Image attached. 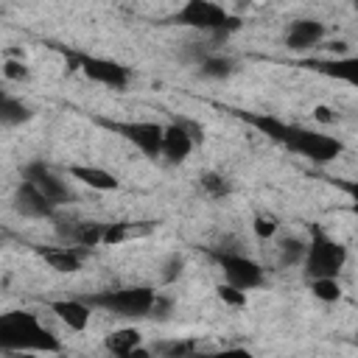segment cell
I'll list each match as a JSON object with an SVG mask.
<instances>
[{"instance_id": "1", "label": "cell", "mask_w": 358, "mask_h": 358, "mask_svg": "<svg viewBox=\"0 0 358 358\" xmlns=\"http://www.w3.org/2000/svg\"><path fill=\"white\" fill-rule=\"evenodd\" d=\"M238 115L249 126L260 129L268 140L285 145L288 151H294V154H299L316 165H327L344 154V143L333 134H322V131H313V129H305L296 123H285V120L271 117V115H249V112H238Z\"/></svg>"}, {"instance_id": "2", "label": "cell", "mask_w": 358, "mask_h": 358, "mask_svg": "<svg viewBox=\"0 0 358 358\" xmlns=\"http://www.w3.org/2000/svg\"><path fill=\"white\" fill-rule=\"evenodd\" d=\"M0 347L6 352H59L62 341L28 310H8L0 316Z\"/></svg>"}, {"instance_id": "3", "label": "cell", "mask_w": 358, "mask_h": 358, "mask_svg": "<svg viewBox=\"0 0 358 358\" xmlns=\"http://www.w3.org/2000/svg\"><path fill=\"white\" fill-rule=\"evenodd\" d=\"M159 294L148 285H129V288H109L87 296L84 302L92 308H103L106 313L123 316V319H143L154 313Z\"/></svg>"}, {"instance_id": "4", "label": "cell", "mask_w": 358, "mask_h": 358, "mask_svg": "<svg viewBox=\"0 0 358 358\" xmlns=\"http://www.w3.org/2000/svg\"><path fill=\"white\" fill-rule=\"evenodd\" d=\"M344 263H347L344 243H338L336 238H330L322 229H313V238H310L305 260H302L305 277L308 280H336L338 271L344 268Z\"/></svg>"}, {"instance_id": "5", "label": "cell", "mask_w": 358, "mask_h": 358, "mask_svg": "<svg viewBox=\"0 0 358 358\" xmlns=\"http://www.w3.org/2000/svg\"><path fill=\"white\" fill-rule=\"evenodd\" d=\"M173 22L213 34V36H227L229 31H235L241 25V20L235 14H229L224 6H215L210 0H187L176 14Z\"/></svg>"}, {"instance_id": "6", "label": "cell", "mask_w": 358, "mask_h": 358, "mask_svg": "<svg viewBox=\"0 0 358 358\" xmlns=\"http://www.w3.org/2000/svg\"><path fill=\"white\" fill-rule=\"evenodd\" d=\"M101 126H106L109 131L120 134L123 140H129L137 151H143L145 157L157 159L162 157V140H165V126L159 123H151V120H129V123H120V120H98Z\"/></svg>"}, {"instance_id": "7", "label": "cell", "mask_w": 358, "mask_h": 358, "mask_svg": "<svg viewBox=\"0 0 358 358\" xmlns=\"http://www.w3.org/2000/svg\"><path fill=\"white\" fill-rule=\"evenodd\" d=\"M210 255L221 266V271L227 277V285H232L238 291H252V288L263 285V268L252 257H246L241 252H232V249H213Z\"/></svg>"}, {"instance_id": "8", "label": "cell", "mask_w": 358, "mask_h": 358, "mask_svg": "<svg viewBox=\"0 0 358 358\" xmlns=\"http://www.w3.org/2000/svg\"><path fill=\"white\" fill-rule=\"evenodd\" d=\"M76 67H81V73L90 78V81H98L103 87H112V90H126L129 81H131V73L129 67H123L120 62H112V59H103V56H73Z\"/></svg>"}, {"instance_id": "9", "label": "cell", "mask_w": 358, "mask_h": 358, "mask_svg": "<svg viewBox=\"0 0 358 358\" xmlns=\"http://www.w3.org/2000/svg\"><path fill=\"white\" fill-rule=\"evenodd\" d=\"M22 182H28L31 187H36L53 207H62V204H70L73 201V190L67 187V182L59 179L45 162H28L22 168Z\"/></svg>"}, {"instance_id": "10", "label": "cell", "mask_w": 358, "mask_h": 358, "mask_svg": "<svg viewBox=\"0 0 358 358\" xmlns=\"http://www.w3.org/2000/svg\"><path fill=\"white\" fill-rule=\"evenodd\" d=\"M196 140H201L199 129L187 120H176L171 126H165V140H162V157L168 162H185L196 145Z\"/></svg>"}, {"instance_id": "11", "label": "cell", "mask_w": 358, "mask_h": 358, "mask_svg": "<svg viewBox=\"0 0 358 358\" xmlns=\"http://www.w3.org/2000/svg\"><path fill=\"white\" fill-rule=\"evenodd\" d=\"M56 232L67 241V246H81V249H92L98 243H103V232L106 224L98 221H81V218H56Z\"/></svg>"}, {"instance_id": "12", "label": "cell", "mask_w": 358, "mask_h": 358, "mask_svg": "<svg viewBox=\"0 0 358 358\" xmlns=\"http://www.w3.org/2000/svg\"><path fill=\"white\" fill-rule=\"evenodd\" d=\"M302 67L313 70V73H322L327 78H336V81H344L350 87L358 90V56H338V59H310L305 62Z\"/></svg>"}, {"instance_id": "13", "label": "cell", "mask_w": 358, "mask_h": 358, "mask_svg": "<svg viewBox=\"0 0 358 358\" xmlns=\"http://www.w3.org/2000/svg\"><path fill=\"white\" fill-rule=\"evenodd\" d=\"M324 36V22L322 20H313V17H302V20H294L285 31V48L288 50H308L313 45H319Z\"/></svg>"}, {"instance_id": "14", "label": "cell", "mask_w": 358, "mask_h": 358, "mask_svg": "<svg viewBox=\"0 0 358 358\" xmlns=\"http://www.w3.org/2000/svg\"><path fill=\"white\" fill-rule=\"evenodd\" d=\"M34 252L53 271H62V274L78 271L81 263H84V255H87V249H81V246H34Z\"/></svg>"}, {"instance_id": "15", "label": "cell", "mask_w": 358, "mask_h": 358, "mask_svg": "<svg viewBox=\"0 0 358 358\" xmlns=\"http://www.w3.org/2000/svg\"><path fill=\"white\" fill-rule=\"evenodd\" d=\"M14 210L20 215H25V218H53L56 215V207L36 187H31L28 182H22L17 187V193H14Z\"/></svg>"}, {"instance_id": "16", "label": "cell", "mask_w": 358, "mask_h": 358, "mask_svg": "<svg viewBox=\"0 0 358 358\" xmlns=\"http://www.w3.org/2000/svg\"><path fill=\"white\" fill-rule=\"evenodd\" d=\"M48 308L70 327V330H84L90 324V308L84 299H53L48 302Z\"/></svg>"}, {"instance_id": "17", "label": "cell", "mask_w": 358, "mask_h": 358, "mask_svg": "<svg viewBox=\"0 0 358 358\" xmlns=\"http://www.w3.org/2000/svg\"><path fill=\"white\" fill-rule=\"evenodd\" d=\"M67 173L73 179H78L81 185L92 187V190H117V185H120L115 173H109V171H103L98 165H70Z\"/></svg>"}, {"instance_id": "18", "label": "cell", "mask_w": 358, "mask_h": 358, "mask_svg": "<svg viewBox=\"0 0 358 358\" xmlns=\"http://www.w3.org/2000/svg\"><path fill=\"white\" fill-rule=\"evenodd\" d=\"M103 347L112 352V358H129L137 347H143V336L134 327H120L103 338Z\"/></svg>"}, {"instance_id": "19", "label": "cell", "mask_w": 358, "mask_h": 358, "mask_svg": "<svg viewBox=\"0 0 358 358\" xmlns=\"http://www.w3.org/2000/svg\"><path fill=\"white\" fill-rule=\"evenodd\" d=\"M0 120H3V126H20V123L31 120V109L17 98L3 95L0 98Z\"/></svg>"}, {"instance_id": "20", "label": "cell", "mask_w": 358, "mask_h": 358, "mask_svg": "<svg viewBox=\"0 0 358 358\" xmlns=\"http://www.w3.org/2000/svg\"><path fill=\"white\" fill-rule=\"evenodd\" d=\"M151 232V224H106V232H103V246H112V243H120L126 238H134V235H145Z\"/></svg>"}, {"instance_id": "21", "label": "cell", "mask_w": 358, "mask_h": 358, "mask_svg": "<svg viewBox=\"0 0 358 358\" xmlns=\"http://www.w3.org/2000/svg\"><path fill=\"white\" fill-rule=\"evenodd\" d=\"M199 185H201V190H204L210 199H224V196H229V193H232L229 179H227L224 173H215V171L201 173V176H199Z\"/></svg>"}, {"instance_id": "22", "label": "cell", "mask_w": 358, "mask_h": 358, "mask_svg": "<svg viewBox=\"0 0 358 358\" xmlns=\"http://www.w3.org/2000/svg\"><path fill=\"white\" fill-rule=\"evenodd\" d=\"M232 70H235L232 59H224V56H204L199 62V73L204 78H227Z\"/></svg>"}, {"instance_id": "23", "label": "cell", "mask_w": 358, "mask_h": 358, "mask_svg": "<svg viewBox=\"0 0 358 358\" xmlns=\"http://www.w3.org/2000/svg\"><path fill=\"white\" fill-rule=\"evenodd\" d=\"M310 291L322 302H338L341 299V285L338 280H310Z\"/></svg>"}, {"instance_id": "24", "label": "cell", "mask_w": 358, "mask_h": 358, "mask_svg": "<svg viewBox=\"0 0 358 358\" xmlns=\"http://www.w3.org/2000/svg\"><path fill=\"white\" fill-rule=\"evenodd\" d=\"M305 252H308V246H305L302 241H296V238L280 241V257H282L285 266H288V263H302V260H305Z\"/></svg>"}, {"instance_id": "25", "label": "cell", "mask_w": 358, "mask_h": 358, "mask_svg": "<svg viewBox=\"0 0 358 358\" xmlns=\"http://www.w3.org/2000/svg\"><path fill=\"white\" fill-rule=\"evenodd\" d=\"M277 232V218L274 215H255V235L257 238H271Z\"/></svg>"}, {"instance_id": "26", "label": "cell", "mask_w": 358, "mask_h": 358, "mask_svg": "<svg viewBox=\"0 0 358 358\" xmlns=\"http://www.w3.org/2000/svg\"><path fill=\"white\" fill-rule=\"evenodd\" d=\"M218 296H221L224 302L235 305V308H241V305L246 302V291H238V288H232V285H218Z\"/></svg>"}, {"instance_id": "27", "label": "cell", "mask_w": 358, "mask_h": 358, "mask_svg": "<svg viewBox=\"0 0 358 358\" xmlns=\"http://www.w3.org/2000/svg\"><path fill=\"white\" fill-rule=\"evenodd\" d=\"M347 196H350V207H352V213L358 215V182L355 179H333Z\"/></svg>"}, {"instance_id": "28", "label": "cell", "mask_w": 358, "mask_h": 358, "mask_svg": "<svg viewBox=\"0 0 358 358\" xmlns=\"http://www.w3.org/2000/svg\"><path fill=\"white\" fill-rule=\"evenodd\" d=\"M3 73H6V78H25L28 76V70H25V64H17V62H6V67H3Z\"/></svg>"}, {"instance_id": "29", "label": "cell", "mask_w": 358, "mask_h": 358, "mask_svg": "<svg viewBox=\"0 0 358 358\" xmlns=\"http://www.w3.org/2000/svg\"><path fill=\"white\" fill-rule=\"evenodd\" d=\"M210 358H255V355L249 350H243V347H229V350H221V352H215Z\"/></svg>"}, {"instance_id": "30", "label": "cell", "mask_w": 358, "mask_h": 358, "mask_svg": "<svg viewBox=\"0 0 358 358\" xmlns=\"http://www.w3.org/2000/svg\"><path fill=\"white\" fill-rule=\"evenodd\" d=\"M330 109H324V106H316V117L319 120H333V115H327Z\"/></svg>"}, {"instance_id": "31", "label": "cell", "mask_w": 358, "mask_h": 358, "mask_svg": "<svg viewBox=\"0 0 358 358\" xmlns=\"http://www.w3.org/2000/svg\"><path fill=\"white\" fill-rule=\"evenodd\" d=\"M355 11H358V3H355Z\"/></svg>"}]
</instances>
